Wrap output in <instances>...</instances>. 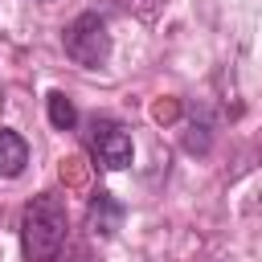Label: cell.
<instances>
[{"instance_id": "277c9868", "label": "cell", "mask_w": 262, "mask_h": 262, "mask_svg": "<svg viewBox=\"0 0 262 262\" xmlns=\"http://www.w3.org/2000/svg\"><path fill=\"white\" fill-rule=\"evenodd\" d=\"M123 217H127V209H123L111 192H98V196L90 201L86 225H90V233H98V237H115V233H119V225H123Z\"/></svg>"}, {"instance_id": "6da1fadb", "label": "cell", "mask_w": 262, "mask_h": 262, "mask_svg": "<svg viewBox=\"0 0 262 262\" xmlns=\"http://www.w3.org/2000/svg\"><path fill=\"white\" fill-rule=\"evenodd\" d=\"M66 205L57 192H37L29 205H25V217H20V242H25V258L29 262H53L66 246Z\"/></svg>"}, {"instance_id": "8992f818", "label": "cell", "mask_w": 262, "mask_h": 262, "mask_svg": "<svg viewBox=\"0 0 262 262\" xmlns=\"http://www.w3.org/2000/svg\"><path fill=\"white\" fill-rule=\"evenodd\" d=\"M45 102H49V123H53L57 131H70V127L78 123V111H74V102H70L61 90H53Z\"/></svg>"}, {"instance_id": "7a4b0ae2", "label": "cell", "mask_w": 262, "mask_h": 262, "mask_svg": "<svg viewBox=\"0 0 262 262\" xmlns=\"http://www.w3.org/2000/svg\"><path fill=\"white\" fill-rule=\"evenodd\" d=\"M61 45L66 53L78 61V66H102L106 53H111V33H106V20L98 12H82L66 25L61 33Z\"/></svg>"}, {"instance_id": "3957f363", "label": "cell", "mask_w": 262, "mask_h": 262, "mask_svg": "<svg viewBox=\"0 0 262 262\" xmlns=\"http://www.w3.org/2000/svg\"><path fill=\"white\" fill-rule=\"evenodd\" d=\"M131 135L119 127V123H111V119H94V127H90V156H94V164L98 168H106V172H119V168H127L131 164Z\"/></svg>"}, {"instance_id": "5b68a950", "label": "cell", "mask_w": 262, "mask_h": 262, "mask_svg": "<svg viewBox=\"0 0 262 262\" xmlns=\"http://www.w3.org/2000/svg\"><path fill=\"white\" fill-rule=\"evenodd\" d=\"M25 164H29V143L16 131L0 127V176H20Z\"/></svg>"}]
</instances>
